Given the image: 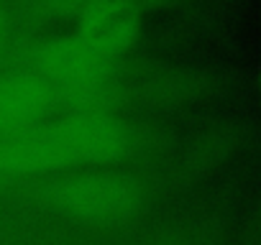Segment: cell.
Returning <instances> with one entry per match:
<instances>
[{"mask_svg":"<svg viewBox=\"0 0 261 245\" xmlns=\"http://www.w3.org/2000/svg\"><path fill=\"white\" fill-rule=\"evenodd\" d=\"M41 197L49 207L92 225L125 222L144 204L141 181L115 171H87L51 181Z\"/></svg>","mask_w":261,"mask_h":245,"instance_id":"1","label":"cell"},{"mask_svg":"<svg viewBox=\"0 0 261 245\" xmlns=\"http://www.w3.org/2000/svg\"><path fill=\"white\" fill-rule=\"evenodd\" d=\"M49 131L64 159V166L110 164L123 159L134 146V133L125 122L100 110H82L69 115L59 122H51Z\"/></svg>","mask_w":261,"mask_h":245,"instance_id":"2","label":"cell"},{"mask_svg":"<svg viewBox=\"0 0 261 245\" xmlns=\"http://www.w3.org/2000/svg\"><path fill=\"white\" fill-rule=\"evenodd\" d=\"M34 72L57 92L92 95L110 79V59L92 51L77 36H57L34 49Z\"/></svg>","mask_w":261,"mask_h":245,"instance_id":"3","label":"cell"},{"mask_svg":"<svg viewBox=\"0 0 261 245\" xmlns=\"http://www.w3.org/2000/svg\"><path fill=\"white\" fill-rule=\"evenodd\" d=\"M141 13L128 0H87L77 13V39L105 59L125 54L139 41Z\"/></svg>","mask_w":261,"mask_h":245,"instance_id":"4","label":"cell"},{"mask_svg":"<svg viewBox=\"0 0 261 245\" xmlns=\"http://www.w3.org/2000/svg\"><path fill=\"white\" fill-rule=\"evenodd\" d=\"M59 92L34 69L0 77V136L36 128L54 110Z\"/></svg>","mask_w":261,"mask_h":245,"instance_id":"5","label":"cell"},{"mask_svg":"<svg viewBox=\"0 0 261 245\" xmlns=\"http://www.w3.org/2000/svg\"><path fill=\"white\" fill-rule=\"evenodd\" d=\"M85 3L87 0H39V6L46 13H54V16H69V13L77 16Z\"/></svg>","mask_w":261,"mask_h":245,"instance_id":"6","label":"cell"},{"mask_svg":"<svg viewBox=\"0 0 261 245\" xmlns=\"http://www.w3.org/2000/svg\"><path fill=\"white\" fill-rule=\"evenodd\" d=\"M6 31H8V16H6V8L0 3V41L6 39Z\"/></svg>","mask_w":261,"mask_h":245,"instance_id":"7","label":"cell"},{"mask_svg":"<svg viewBox=\"0 0 261 245\" xmlns=\"http://www.w3.org/2000/svg\"><path fill=\"white\" fill-rule=\"evenodd\" d=\"M128 3L139 8V6H156V3H162V0H128Z\"/></svg>","mask_w":261,"mask_h":245,"instance_id":"8","label":"cell"}]
</instances>
